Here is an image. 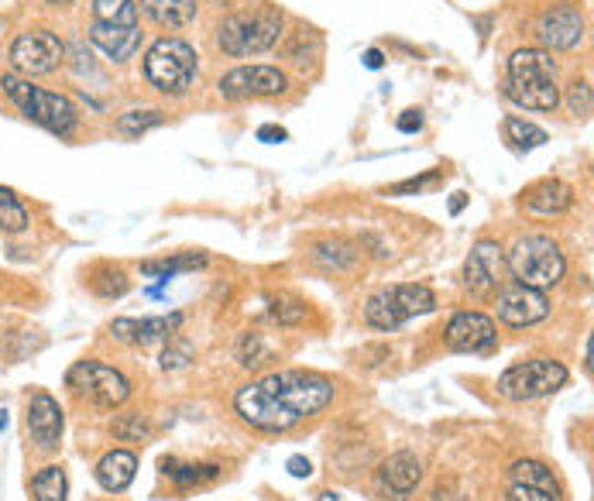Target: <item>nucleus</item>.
<instances>
[{"label": "nucleus", "instance_id": "nucleus-1", "mask_svg": "<svg viewBox=\"0 0 594 501\" xmlns=\"http://www.w3.org/2000/svg\"><path fill=\"white\" fill-rule=\"evenodd\" d=\"M334 398V381L313 371H272L237 389L234 409L261 433H289L293 426L323 413Z\"/></svg>", "mask_w": 594, "mask_h": 501}, {"label": "nucleus", "instance_id": "nucleus-2", "mask_svg": "<svg viewBox=\"0 0 594 501\" xmlns=\"http://www.w3.org/2000/svg\"><path fill=\"white\" fill-rule=\"evenodd\" d=\"M506 97L526 110L560 107V69L546 49H515L506 65Z\"/></svg>", "mask_w": 594, "mask_h": 501}, {"label": "nucleus", "instance_id": "nucleus-3", "mask_svg": "<svg viewBox=\"0 0 594 501\" xmlns=\"http://www.w3.org/2000/svg\"><path fill=\"white\" fill-rule=\"evenodd\" d=\"M0 90L8 93L11 104L28 117L32 124L45 128L56 138H73L80 128V107L66 97V93H52L41 90L32 80L17 76V73H4L0 76Z\"/></svg>", "mask_w": 594, "mask_h": 501}, {"label": "nucleus", "instance_id": "nucleus-4", "mask_svg": "<svg viewBox=\"0 0 594 501\" xmlns=\"http://www.w3.org/2000/svg\"><path fill=\"white\" fill-rule=\"evenodd\" d=\"M285 32L282 11L275 8H245L221 17L217 25V49L230 59H245V56H261L278 45Z\"/></svg>", "mask_w": 594, "mask_h": 501}, {"label": "nucleus", "instance_id": "nucleus-5", "mask_svg": "<svg viewBox=\"0 0 594 501\" xmlns=\"http://www.w3.org/2000/svg\"><path fill=\"white\" fill-rule=\"evenodd\" d=\"M506 265L519 285H530V289H539V293L554 289L567 275V258L554 237L546 234H522L512 244V251L506 254Z\"/></svg>", "mask_w": 594, "mask_h": 501}, {"label": "nucleus", "instance_id": "nucleus-6", "mask_svg": "<svg viewBox=\"0 0 594 501\" xmlns=\"http://www.w3.org/2000/svg\"><path fill=\"white\" fill-rule=\"evenodd\" d=\"M145 80L162 97H186L200 76V56L182 38H158L145 56Z\"/></svg>", "mask_w": 594, "mask_h": 501}, {"label": "nucleus", "instance_id": "nucleus-7", "mask_svg": "<svg viewBox=\"0 0 594 501\" xmlns=\"http://www.w3.org/2000/svg\"><path fill=\"white\" fill-rule=\"evenodd\" d=\"M66 389L76 398L97 405V409H121V405L131 398V381L124 378V371H117L104 361H76L66 371Z\"/></svg>", "mask_w": 594, "mask_h": 501}, {"label": "nucleus", "instance_id": "nucleus-8", "mask_svg": "<svg viewBox=\"0 0 594 501\" xmlns=\"http://www.w3.org/2000/svg\"><path fill=\"white\" fill-rule=\"evenodd\" d=\"M567 368L550 357H533V361H519L502 371L498 378V395L509 402H536L554 395L567 385Z\"/></svg>", "mask_w": 594, "mask_h": 501}, {"label": "nucleus", "instance_id": "nucleus-9", "mask_svg": "<svg viewBox=\"0 0 594 501\" xmlns=\"http://www.w3.org/2000/svg\"><path fill=\"white\" fill-rule=\"evenodd\" d=\"M8 62L17 76H52L66 62V41L52 28H25L8 45Z\"/></svg>", "mask_w": 594, "mask_h": 501}, {"label": "nucleus", "instance_id": "nucleus-10", "mask_svg": "<svg viewBox=\"0 0 594 501\" xmlns=\"http://www.w3.org/2000/svg\"><path fill=\"white\" fill-rule=\"evenodd\" d=\"M217 90H221V97L230 104L272 100V97H282V93L289 90V76H285L278 65L254 62V65H237V69H230V73H224Z\"/></svg>", "mask_w": 594, "mask_h": 501}, {"label": "nucleus", "instance_id": "nucleus-11", "mask_svg": "<svg viewBox=\"0 0 594 501\" xmlns=\"http://www.w3.org/2000/svg\"><path fill=\"white\" fill-rule=\"evenodd\" d=\"M509 265H506V248L498 241L482 237L478 244L471 248L464 261V289L474 296H495L506 285Z\"/></svg>", "mask_w": 594, "mask_h": 501}, {"label": "nucleus", "instance_id": "nucleus-12", "mask_svg": "<svg viewBox=\"0 0 594 501\" xmlns=\"http://www.w3.org/2000/svg\"><path fill=\"white\" fill-rule=\"evenodd\" d=\"M587 21L578 4H554L536 21V38L546 52H570L584 41Z\"/></svg>", "mask_w": 594, "mask_h": 501}, {"label": "nucleus", "instance_id": "nucleus-13", "mask_svg": "<svg viewBox=\"0 0 594 501\" xmlns=\"http://www.w3.org/2000/svg\"><path fill=\"white\" fill-rule=\"evenodd\" d=\"M443 341L458 354H488L498 347V330H495L491 317L478 313V309H461V313L450 317Z\"/></svg>", "mask_w": 594, "mask_h": 501}, {"label": "nucleus", "instance_id": "nucleus-14", "mask_svg": "<svg viewBox=\"0 0 594 501\" xmlns=\"http://www.w3.org/2000/svg\"><path fill=\"white\" fill-rule=\"evenodd\" d=\"M495 313L506 326H533L550 317V299H546V293L519 282L502 285V289L495 293Z\"/></svg>", "mask_w": 594, "mask_h": 501}, {"label": "nucleus", "instance_id": "nucleus-15", "mask_svg": "<svg viewBox=\"0 0 594 501\" xmlns=\"http://www.w3.org/2000/svg\"><path fill=\"white\" fill-rule=\"evenodd\" d=\"M25 426H28V437L38 450L52 453L62 443V429H66V416H62V405L49 395V392H35L28 398V413H25Z\"/></svg>", "mask_w": 594, "mask_h": 501}, {"label": "nucleus", "instance_id": "nucleus-16", "mask_svg": "<svg viewBox=\"0 0 594 501\" xmlns=\"http://www.w3.org/2000/svg\"><path fill=\"white\" fill-rule=\"evenodd\" d=\"M419 481H423V464L409 450H395L392 457H385L382 467H378V488L392 501H406L419 488Z\"/></svg>", "mask_w": 594, "mask_h": 501}, {"label": "nucleus", "instance_id": "nucleus-17", "mask_svg": "<svg viewBox=\"0 0 594 501\" xmlns=\"http://www.w3.org/2000/svg\"><path fill=\"white\" fill-rule=\"evenodd\" d=\"M182 326V313H173V317H145V320H131V317H121L110 323V333L121 344H131V347H152L158 341H169L176 337Z\"/></svg>", "mask_w": 594, "mask_h": 501}, {"label": "nucleus", "instance_id": "nucleus-18", "mask_svg": "<svg viewBox=\"0 0 594 501\" xmlns=\"http://www.w3.org/2000/svg\"><path fill=\"white\" fill-rule=\"evenodd\" d=\"M519 206L533 213V217H560V213L574 206V189H570L563 179H539L522 189Z\"/></svg>", "mask_w": 594, "mask_h": 501}, {"label": "nucleus", "instance_id": "nucleus-19", "mask_svg": "<svg viewBox=\"0 0 594 501\" xmlns=\"http://www.w3.org/2000/svg\"><path fill=\"white\" fill-rule=\"evenodd\" d=\"M90 41L110 62H128L141 49V25H100V21H90Z\"/></svg>", "mask_w": 594, "mask_h": 501}, {"label": "nucleus", "instance_id": "nucleus-20", "mask_svg": "<svg viewBox=\"0 0 594 501\" xmlns=\"http://www.w3.org/2000/svg\"><path fill=\"white\" fill-rule=\"evenodd\" d=\"M97 485L104 488V491H110V494H121V491H128L131 488V481H134V474H138V457L131 450H110V453H104V457L97 461Z\"/></svg>", "mask_w": 594, "mask_h": 501}, {"label": "nucleus", "instance_id": "nucleus-21", "mask_svg": "<svg viewBox=\"0 0 594 501\" xmlns=\"http://www.w3.org/2000/svg\"><path fill=\"white\" fill-rule=\"evenodd\" d=\"M141 14H145L152 25L165 28V32H179L186 25H193L200 4L197 0H141Z\"/></svg>", "mask_w": 594, "mask_h": 501}, {"label": "nucleus", "instance_id": "nucleus-22", "mask_svg": "<svg viewBox=\"0 0 594 501\" xmlns=\"http://www.w3.org/2000/svg\"><path fill=\"white\" fill-rule=\"evenodd\" d=\"M385 299L392 302V309L402 317V323L413 320V317H423V313H433V309H437L433 289H430V285H423V282L392 285V289H385Z\"/></svg>", "mask_w": 594, "mask_h": 501}, {"label": "nucleus", "instance_id": "nucleus-23", "mask_svg": "<svg viewBox=\"0 0 594 501\" xmlns=\"http://www.w3.org/2000/svg\"><path fill=\"white\" fill-rule=\"evenodd\" d=\"M206 265V254L200 251H182V254H173V258H152V261H141V275L148 278H158V282H169L182 272H197Z\"/></svg>", "mask_w": 594, "mask_h": 501}, {"label": "nucleus", "instance_id": "nucleus-24", "mask_svg": "<svg viewBox=\"0 0 594 501\" xmlns=\"http://www.w3.org/2000/svg\"><path fill=\"white\" fill-rule=\"evenodd\" d=\"M86 285H90V293L100 296V299H121L131 289V278L124 269H117V265H97L86 275Z\"/></svg>", "mask_w": 594, "mask_h": 501}, {"label": "nucleus", "instance_id": "nucleus-25", "mask_svg": "<svg viewBox=\"0 0 594 501\" xmlns=\"http://www.w3.org/2000/svg\"><path fill=\"white\" fill-rule=\"evenodd\" d=\"M502 131H506V141H512V148H519V152L543 148L546 141H550V134H546L539 124L526 121V117H515V114L506 117V121H502Z\"/></svg>", "mask_w": 594, "mask_h": 501}, {"label": "nucleus", "instance_id": "nucleus-26", "mask_svg": "<svg viewBox=\"0 0 594 501\" xmlns=\"http://www.w3.org/2000/svg\"><path fill=\"white\" fill-rule=\"evenodd\" d=\"M28 224H32L28 206L21 203V196L14 193V189L0 186V234L17 237V234H25V230H28Z\"/></svg>", "mask_w": 594, "mask_h": 501}, {"label": "nucleus", "instance_id": "nucleus-27", "mask_svg": "<svg viewBox=\"0 0 594 501\" xmlns=\"http://www.w3.org/2000/svg\"><path fill=\"white\" fill-rule=\"evenodd\" d=\"M66 494H69V477H66L62 464H49L32 477L35 501H66Z\"/></svg>", "mask_w": 594, "mask_h": 501}, {"label": "nucleus", "instance_id": "nucleus-28", "mask_svg": "<svg viewBox=\"0 0 594 501\" xmlns=\"http://www.w3.org/2000/svg\"><path fill=\"white\" fill-rule=\"evenodd\" d=\"M509 481L515 485H530V488H543V491H550V494H560V481L554 477V470L539 464V461H515L509 467Z\"/></svg>", "mask_w": 594, "mask_h": 501}, {"label": "nucleus", "instance_id": "nucleus-29", "mask_svg": "<svg viewBox=\"0 0 594 501\" xmlns=\"http://www.w3.org/2000/svg\"><path fill=\"white\" fill-rule=\"evenodd\" d=\"M162 470L165 477H169L173 485L179 488H193V485H210V481H217V474L221 467H213V464H179V461H162Z\"/></svg>", "mask_w": 594, "mask_h": 501}, {"label": "nucleus", "instance_id": "nucleus-30", "mask_svg": "<svg viewBox=\"0 0 594 501\" xmlns=\"http://www.w3.org/2000/svg\"><path fill=\"white\" fill-rule=\"evenodd\" d=\"M162 124H165V114L158 107H134V110H124L121 117H117V131H121L124 138H141V134H148Z\"/></svg>", "mask_w": 594, "mask_h": 501}, {"label": "nucleus", "instance_id": "nucleus-31", "mask_svg": "<svg viewBox=\"0 0 594 501\" xmlns=\"http://www.w3.org/2000/svg\"><path fill=\"white\" fill-rule=\"evenodd\" d=\"M93 21H100V25H138V0H93Z\"/></svg>", "mask_w": 594, "mask_h": 501}, {"label": "nucleus", "instance_id": "nucleus-32", "mask_svg": "<svg viewBox=\"0 0 594 501\" xmlns=\"http://www.w3.org/2000/svg\"><path fill=\"white\" fill-rule=\"evenodd\" d=\"M365 320H368V326H375V330H399V326H402V317L392 309V302L385 299V293H375V296L365 302Z\"/></svg>", "mask_w": 594, "mask_h": 501}, {"label": "nucleus", "instance_id": "nucleus-33", "mask_svg": "<svg viewBox=\"0 0 594 501\" xmlns=\"http://www.w3.org/2000/svg\"><path fill=\"white\" fill-rule=\"evenodd\" d=\"M313 261L323 269H334V272H347L354 261H358V251H351L344 241H326L313 251Z\"/></svg>", "mask_w": 594, "mask_h": 501}, {"label": "nucleus", "instance_id": "nucleus-34", "mask_svg": "<svg viewBox=\"0 0 594 501\" xmlns=\"http://www.w3.org/2000/svg\"><path fill=\"white\" fill-rule=\"evenodd\" d=\"M237 361H241V368H261L269 361V347L261 341V333H245L237 341Z\"/></svg>", "mask_w": 594, "mask_h": 501}, {"label": "nucleus", "instance_id": "nucleus-35", "mask_svg": "<svg viewBox=\"0 0 594 501\" xmlns=\"http://www.w3.org/2000/svg\"><path fill=\"white\" fill-rule=\"evenodd\" d=\"M189 361H193V344H189L186 337H169V344H165V350H162V368L179 371Z\"/></svg>", "mask_w": 594, "mask_h": 501}, {"label": "nucleus", "instance_id": "nucleus-36", "mask_svg": "<svg viewBox=\"0 0 594 501\" xmlns=\"http://www.w3.org/2000/svg\"><path fill=\"white\" fill-rule=\"evenodd\" d=\"M269 317H272L278 326H299V323L306 320V306H302V302H296V299L278 296V299L269 306Z\"/></svg>", "mask_w": 594, "mask_h": 501}, {"label": "nucleus", "instance_id": "nucleus-37", "mask_svg": "<svg viewBox=\"0 0 594 501\" xmlns=\"http://www.w3.org/2000/svg\"><path fill=\"white\" fill-rule=\"evenodd\" d=\"M114 437L117 440H145L148 422L141 419V413H124V416L114 419Z\"/></svg>", "mask_w": 594, "mask_h": 501}, {"label": "nucleus", "instance_id": "nucleus-38", "mask_svg": "<svg viewBox=\"0 0 594 501\" xmlns=\"http://www.w3.org/2000/svg\"><path fill=\"white\" fill-rule=\"evenodd\" d=\"M440 179H443V169H433V172H426V176H419V179L395 182V186L385 189V193H389V196H413V193H423V189H433Z\"/></svg>", "mask_w": 594, "mask_h": 501}, {"label": "nucleus", "instance_id": "nucleus-39", "mask_svg": "<svg viewBox=\"0 0 594 501\" xmlns=\"http://www.w3.org/2000/svg\"><path fill=\"white\" fill-rule=\"evenodd\" d=\"M567 107L574 117H587L591 114V83L587 80H574L567 86Z\"/></svg>", "mask_w": 594, "mask_h": 501}, {"label": "nucleus", "instance_id": "nucleus-40", "mask_svg": "<svg viewBox=\"0 0 594 501\" xmlns=\"http://www.w3.org/2000/svg\"><path fill=\"white\" fill-rule=\"evenodd\" d=\"M506 494H509V501H560V494H550L543 488H530V485H515V481H509Z\"/></svg>", "mask_w": 594, "mask_h": 501}, {"label": "nucleus", "instance_id": "nucleus-41", "mask_svg": "<svg viewBox=\"0 0 594 501\" xmlns=\"http://www.w3.org/2000/svg\"><path fill=\"white\" fill-rule=\"evenodd\" d=\"M285 138H289V131L278 128V124H261L258 128V141H265V145H282Z\"/></svg>", "mask_w": 594, "mask_h": 501}, {"label": "nucleus", "instance_id": "nucleus-42", "mask_svg": "<svg viewBox=\"0 0 594 501\" xmlns=\"http://www.w3.org/2000/svg\"><path fill=\"white\" fill-rule=\"evenodd\" d=\"M402 134H413V131H419L423 128V114L419 110H402V117H399V124H395Z\"/></svg>", "mask_w": 594, "mask_h": 501}, {"label": "nucleus", "instance_id": "nucleus-43", "mask_svg": "<svg viewBox=\"0 0 594 501\" xmlns=\"http://www.w3.org/2000/svg\"><path fill=\"white\" fill-rule=\"evenodd\" d=\"M285 470H289L293 477H299V481H302V477H310V474H313V464L306 461V457H289V461H285Z\"/></svg>", "mask_w": 594, "mask_h": 501}, {"label": "nucleus", "instance_id": "nucleus-44", "mask_svg": "<svg viewBox=\"0 0 594 501\" xmlns=\"http://www.w3.org/2000/svg\"><path fill=\"white\" fill-rule=\"evenodd\" d=\"M365 65H368V69H382V65H385V52H382V49H368V52H365Z\"/></svg>", "mask_w": 594, "mask_h": 501}, {"label": "nucleus", "instance_id": "nucleus-45", "mask_svg": "<svg viewBox=\"0 0 594 501\" xmlns=\"http://www.w3.org/2000/svg\"><path fill=\"white\" fill-rule=\"evenodd\" d=\"M464 203H467V196L464 193H454V200H450V213H461Z\"/></svg>", "mask_w": 594, "mask_h": 501}, {"label": "nucleus", "instance_id": "nucleus-46", "mask_svg": "<svg viewBox=\"0 0 594 501\" xmlns=\"http://www.w3.org/2000/svg\"><path fill=\"white\" fill-rule=\"evenodd\" d=\"M317 501H344V498H341V494H334V491H323Z\"/></svg>", "mask_w": 594, "mask_h": 501}, {"label": "nucleus", "instance_id": "nucleus-47", "mask_svg": "<svg viewBox=\"0 0 594 501\" xmlns=\"http://www.w3.org/2000/svg\"><path fill=\"white\" fill-rule=\"evenodd\" d=\"M45 4H52V8H69L73 0H45Z\"/></svg>", "mask_w": 594, "mask_h": 501}, {"label": "nucleus", "instance_id": "nucleus-48", "mask_svg": "<svg viewBox=\"0 0 594 501\" xmlns=\"http://www.w3.org/2000/svg\"><path fill=\"white\" fill-rule=\"evenodd\" d=\"M8 426V409H0V429H4Z\"/></svg>", "mask_w": 594, "mask_h": 501}]
</instances>
